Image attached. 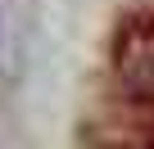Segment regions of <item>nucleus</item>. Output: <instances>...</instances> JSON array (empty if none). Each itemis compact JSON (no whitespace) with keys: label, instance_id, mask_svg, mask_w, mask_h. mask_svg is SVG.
Returning a JSON list of instances; mask_svg holds the SVG:
<instances>
[{"label":"nucleus","instance_id":"f257e3e1","mask_svg":"<svg viewBox=\"0 0 154 149\" xmlns=\"http://www.w3.org/2000/svg\"><path fill=\"white\" fill-rule=\"evenodd\" d=\"M118 77L136 100H154V23H131L118 41Z\"/></svg>","mask_w":154,"mask_h":149},{"label":"nucleus","instance_id":"f03ea898","mask_svg":"<svg viewBox=\"0 0 154 149\" xmlns=\"http://www.w3.org/2000/svg\"><path fill=\"white\" fill-rule=\"evenodd\" d=\"M149 149H154V145H149Z\"/></svg>","mask_w":154,"mask_h":149}]
</instances>
